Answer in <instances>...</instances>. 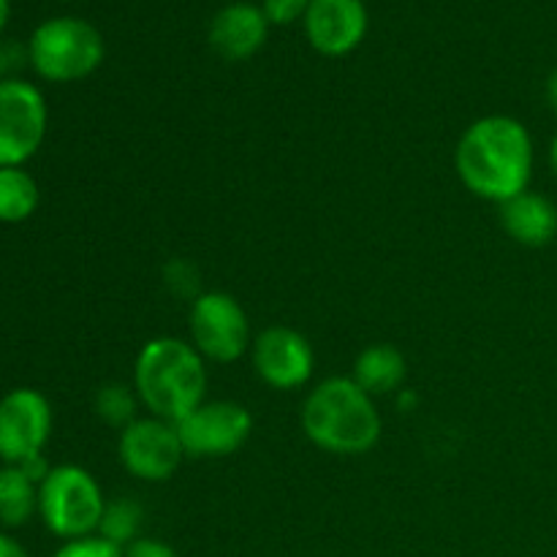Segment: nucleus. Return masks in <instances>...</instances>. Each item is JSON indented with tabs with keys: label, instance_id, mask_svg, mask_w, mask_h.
<instances>
[{
	"label": "nucleus",
	"instance_id": "nucleus-1",
	"mask_svg": "<svg viewBox=\"0 0 557 557\" xmlns=\"http://www.w3.org/2000/svg\"><path fill=\"white\" fill-rule=\"evenodd\" d=\"M455 166L471 194L504 205L528 190L533 174V139L520 120L490 114L468 125L460 136Z\"/></svg>",
	"mask_w": 557,
	"mask_h": 557
},
{
	"label": "nucleus",
	"instance_id": "nucleus-2",
	"mask_svg": "<svg viewBox=\"0 0 557 557\" xmlns=\"http://www.w3.org/2000/svg\"><path fill=\"white\" fill-rule=\"evenodd\" d=\"M310 444L330 455H364L381 438L375 400L346 375H332L310 389L299 413Z\"/></svg>",
	"mask_w": 557,
	"mask_h": 557
},
{
	"label": "nucleus",
	"instance_id": "nucleus-3",
	"mask_svg": "<svg viewBox=\"0 0 557 557\" xmlns=\"http://www.w3.org/2000/svg\"><path fill=\"white\" fill-rule=\"evenodd\" d=\"M134 389L150 417L177 424L207 395L205 357L180 337H152L134 364Z\"/></svg>",
	"mask_w": 557,
	"mask_h": 557
},
{
	"label": "nucleus",
	"instance_id": "nucleus-4",
	"mask_svg": "<svg viewBox=\"0 0 557 557\" xmlns=\"http://www.w3.org/2000/svg\"><path fill=\"white\" fill-rule=\"evenodd\" d=\"M30 65L54 85L79 82L98 71L107 54L101 33L79 16H52L33 30L27 41Z\"/></svg>",
	"mask_w": 557,
	"mask_h": 557
},
{
	"label": "nucleus",
	"instance_id": "nucleus-5",
	"mask_svg": "<svg viewBox=\"0 0 557 557\" xmlns=\"http://www.w3.org/2000/svg\"><path fill=\"white\" fill-rule=\"evenodd\" d=\"M107 498L90 471L79 466H58L38 484V515L44 525L65 542L96 536Z\"/></svg>",
	"mask_w": 557,
	"mask_h": 557
},
{
	"label": "nucleus",
	"instance_id": "nucleus-6",
	"mask_svg": "<svg viewBox=\"0 0 557 557\" xmlns=\"http://www.w3.org/2000/svg\"><path fill=\"white\" fill-rule=\"evenodd\" d=\"M47 98L27 79H0V166H25L44 145Z\"/></svg>",
	"mask_w": 557,
	"mask_h": 557
},
{
	"label": "nucleus",
	"instance_id": "nucleus-7",
	"mask_svg": "<svg viewBox=\"0 0 557 557\" xmlns=\"http://www.w3.org/2000/svg\"><path fill=\"white\" fill-rule=\"evenodd\" d=\"M190 343L210 362H237L253 346L248 313L232 294H199L190 305Z\"/></svg>",
	"mask_w": 557,
	"mask_h": 557
},
{
	"label": "nucleus",
	"instance_id": "nucleus-8",
	"mask_svg": "<svg viewBox=\"0 0 557 557\" xmlns=\"http://www.w3.org/2000/svg\"><path fill=\"white\" fill-rule=\"evenodd\" d=\"M185 457L210 460L228 457L248 444L253 433V417L234 400H205L188 417L177 422Z\"/></svg>",
	"mask_w": 557,
	"mask_h": 557
},
{
	"label": "nucleus",
	"instance_id": "nucleus-9",
	"mask_svg": "<svg viewBox=\"0 0 557 557\" xmlns=\"http://www.w3.org/2000/svg\"><path fill=\"white\" fill-rule=\"evenodd\" d=\"M117 457L131 476L141 482H166L185 460L177 424L161 417H145L120 430Z\"/></svg>",
	"mask_w": 557,
	"mask_h": 557
},
{
	"label": "nucleus",
	"instance_id": "nucleus-10",
	"mask_svg": "<svg viewBox=\"0 0 557 557\" xmlns=\"http://www.w3.org/2000/svg\"><path fill=\"white\" fill-rule=\"evenodd\" d=\"M52 435V406L30 386L11 389L0 400V460L22 466L38 457Z\"/></svg>",
	"mask_w": 557,
	"mask_h": 557
},
{
	"label": "nucleus",
	"instance_id": "nucleus-11",
	"mask_svg": "<svg viewBox=\"0 0 557 557\" xmlns=\"http://www.w3.org/2000/svg\"><path fill=\"white\" fill-rule=\"evenodd\" d=\"M250 348H253L256 375L272 389H299L313 375V346L302 332L292 326H267Z\"/></svg>",
	"mask_w": 557,
	"mask_h": 557
},
{
	"label": "nucleus",
	"instance_id": "nucleus-12",
	"mask_svg": "<svg viewBox=\"0 0 557 557\" xmlns=\"http://www.w3.org/2000/svg\"><path fill=\"white\" fill-rule=\"evenodd\" d=\"M305 36L315 52L343 58L368 36V9L362 0H310Z\"/></svg>",
	"mask_w": 557,
	"mask_h": 557
},
{
	"label": "nucleus",
	"instance_id": "nucleus-13",
	"mask_svg": "<svg viewBox=\"0 0 557 557\" xmlns=\"http://www.w3.org/2000/svg\"><path fill=\"white\" fill-rule=\"evenodd\" d=\"M270 20L264 11L253 3H228L212 16L210 22V47L223 60H248L264 47Z\"/></svg>",
	"mask_w": 557,
	"mask_h": 557
},
{
	"label": "nucleus",
	"instance_id": "nucleus-14",
	"mask_svg": "<svg viewBox=\"0 0 557 557\" xmlns=\"http://www.w3.org/2000/svg\"><path fill=\"white\" fill-rule=\"evenodd\" d=\"M500 223L515 243L544 248L557 237V207L536 190H522L500 205Z\"/></svg>",
	"mask_w": 557,
	"mask_h": 557
},
{
	"label": "nucleus",
	"instance_id": "nucleus-15",
	"mask_svg": "<svg viewBox=\"0 0 557 557\" xmlns=\"http://www.w3.org/2000/svg\"><path fill=\"white\" fill-rule=\"evenodd\" d=\"M408 375V362L403 357L400 348L389 346V343H375L368 346L354 362L351 379L368 392L370 397L389 395L403 386Z\"/></svg>",
	"mask_w": 557,
	"mask_h": 557
},
{
	"label": "nucleus",
	"instance_id": "nucleus-16",
	"mask_svg": "<svg viewBox=\"0 0 557 557\" xmlns=\"http://www.w3.org/2000/svg\"><path fill=\"white\" fill-rule=\"evenodd\" d=\"M38 515V484L20 466L0 468V525L22 528Z\"/></svg>",
	"mask_w": 557,
	"mask_h": 557
},
{
	"label": "nucleus",
	"instance_id": "nucleus-17",
	"mask_svg": "<svg viewBox=\"0 0 557 557\" xmlns=\"http://www.w3.org/2000/svg\"><path fill=\"white\" fill-rule=\"evenodd\" d=\"M41 190L22 166H0V223H25L38 210Z\"/></svg>",
	"mask_w": 557,
	"mask_h": 557
},
{
	"label": "nucleus",
	"instance_id": "nucleus-18",
	"mask_svg": "<svg viewBox=\"0 0 557 557\" xmlns=\"http://www.w3.org/2000/svg\"><path fill=\"white\" fill-rule=\"evenodd\" d=\"M141 520H145V511H141V506L136 504V500H109L107 509H103L101 525H98V536L107 539L114 547L125 549L128 544H134L136 539H139Z\"/></svg>",
	"mask_w": 557,
	"mask_h": 557
},
{
	"label": "nucleus",
	"instance_id": "nucleus-19",
	"mask_svg": "<svg viewBox=\"0 0 557 557\" xmlns=\"http://www.w3.org/2000/svg\"><path fill=\"white\" fill-rule=\"evenodd\" d=\"M139 395L131 386L112 381V384H103L96 392V413L112 428H128L131 422H136V411H139Z\"/></svg>",
	"mask_w": 557,
	"mask_h": 557
},
{
	"label": "nucleus",
	"instance_id": "nucleus-20",
	"mask_svg": "<svg viewBox=\"0 0 557 557\" xmlns=\"http://www.w3.org/2000/svg\"><path fill=\"white\" fill-rule=\"evenodd\" d=\"M52 557H125V553L114 544H109L101 536L76 539V542H65Z\"/></svg>",
	"mask_w": 557,
	"mask_h": 557
},
{
	"label": "nucleus",
	"instance_id": "nucleus-21",
	"mask_svg": "<svg viewBox=\"0 0 557 557\" xmlns=\"http://www.w3.org/2000/svg\"><path fill=\"white\" fill-rule=\"evenodd\" d=\"M310 9V0H264L261 11L270 20V25H292V22L305 20Z\"/></svg>",
	"mask_w": 557,
	"mask_h": 557
},
{
	"label": "nucleus",
	"instance_id": "nucleus-22",
	"mask_svg": "<svg viewBox=\"0 0 557 557\" xmlns=\"http://www.w3.org/2000/svg\"><path fill=\"white\" fill-rule=\"evenodd\" d=\"M25 63H30V54L27 47H20L16 41H0V79H11L16 69H22Z\"/></svg>",
	"mask_w": 557,
	"mask_h": 557
},
{
	"label": "nucleus",
	"instance_id": "nucleus-23",
	"mask_svg": "<svg viewBox=\"0 0 557 557\" xmlns=\"http://www.w3.org/2000/svg\"><path fill=\"white\" fill-rule=\"evenodd\" d=\"M123 553L125 557H180L169 544L158 542V539H136Z\"/></svg>",
	"mask_w": 557,
	"mask_h": 557
},
{
	"label": "nucleus",
	"instance_id": "nucleus-24",
	"mask_svg": "<svg viewBox=\"0 0 557 557\" xmlns=\"http://www.w3.org/2000/svg\"><path fill=\"white\" fill-rule=\"evenodd\" d=\"M0 557H30V555H27V549L22 547L14 536L0 531Z\"/></svg>",
	"mask_w": 557,
	"mask_h": 557
},
{
	"label": "nucleus",
	"instance_id": "nucleus-25",
	"mask_svg": "<svg viewBox=\"0 0 557 557\" xmlns=\"http://www.w3.org/2000/svg\"><path fill=\"white\" fill-rule=\"evenodd\" d=\"M547 103H549V109L557 114V69L549 74V79H547Z\"/></svg>",
	"mask_w": 557,
	"mask_h": 557
},
{
	"label": "nucleus",
	"instance_id": "nucleus-26",
	"mask_svg": "<svg viewBox=\"0 0 557 557\" xmlns=\"http://www.w3.org/2000/svg\"><path fill=\"white\" fill-rule=\"evenodd\" d=\"M9 16H11V0H0V30L9 25Z\"/></svg>",
	"mask_w": 557,
	"mask_h": 557
},
{
	"label": "nucleus",
	"instance_id": "nucleus-27",
	"mask_svg": "<svg viewBox=\"0 0 557 557\" xmlns=\"http://www.w3.org/2000/svg\"><path fill=\"white\" fill-rule=\"evenodd\" d=\"M549 166H553V172H555V177H557V134H555L553 145H549Z\"/></svg>",
	"mask_w": 557,
	"mask_h": 557
}]
</instances>
